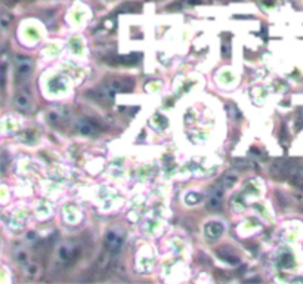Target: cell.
I'll use <instances>...</instances> for the list:
<instances>
[{"mask_svg": "<svg viewBox=\"0 0 303 284\" xmlns=\"http://www.w3.org/2000/svg\"><path fill=\"white\" fill-rule=\"evenodd\" d=\"M123 241H124V232L121 229L117 228H113L107 232V237H105V244L107 247L110 249V252L113 253H119L123 246Z\"/></svg>", "mask_w": 303, "mask_h": 284, "instance_id": "1", "label": "cell"}, {"mask_svg": "<svg viewBox=\"0 0 303 284\" xmlns=\"http://www.w3.org/2000/svg\"><path fill=\"white\" fill-rule=\"evenodd\" d=\"M222 198H224V188H215L207 200V207L210 210H216L222 206Z\"/></svg>", "mask_w": 303, "mask_h": 284, "instance_id": "2", "label": "cell"}, {"mask_svg": "<svg viewBox=\"0 0 303 284\" xmlns=\"http://www.w3.org/2000/svg\"><path fill=\"white\" fill-rule=\"evenodd\" d=\"M206 235H207V238H210V240H216V238H219L222 234H224V231H225V228H224V225L221 224V222H209L207 225H206Z\"/></svg>", "mask_w": 303, "mask_h": 284, "instance_id": "3", "label": "cell"}, {"mask_svg": "<svg viewBox=\"0 0 303 284\" xmlns=\"http://www.w3.org/2000/svg\"><path fill=\"white\" fill-rule=\"evenodd\" d=\"M16 71L22 77L30 76L31 71H33V62L28 58H19L18 62H16Z\"/></svg>", "mask_w": 303, "mask_h": 284, "instance_id": "4", "label": "cell"}, {"mask_svg": "<svg viewBox=\"0 0 303 284\" xmlns=\"http://www.w3.org/2000/svg\"><path fill=\"white\" fill-rule=\"evenodd\" d=\"M15 102H16L18 110H21V111H24V113H27V111L31 110V101H30V98H28L27 95H24V94L18 95Z\"/></svg>", "mask_w": 303, "mask_h": 284, "instance_id": "5", "label": "cell"}, {"mask_svg": "<svg viewBox=\"0 0 303 284\" xmlns=\"http://www.w3.org/2000/svg\"><path fill=\"white\" fill-rule=\"evenodd\" d=\"M73 252H74V246L68 243V244L61 246V249L58 250V256H60L62 262H67V261H70L73 258Z\"/></svg>", "mask_w": 303, "mask_h": 284, "instance_id": "6", "label": "cell"}, {"mask_svg": "<svg viewBox=\"0 0 303 284\" xmlns=\"http://www.w3.org/2000/svg\"><path fill=\"white\" fill-rule=\"evenodd\" d=\"M77 130L81 133V135H92L95 132V127L92 123H89L87 120H80L77 123Z\"/></svg>", "mask_w": 303, "mask_h": 284, "instance_id": "7", "label": "cell"}, {"mask_svg": "<svg viewBox=\"0 0 303 284\" xmlns=\"http://www.w3.org/2000/svg\"><path fill=\"white\" fill-rule=\"evenodd\" d=\"M237 181H238V178L235 176V175H232V173H228V175H225L224 176V179L221 181V187L224 188V189H228V188H232L235 184H237Z\"/></svg>", "mask_w": 303, "mask_h": 284, "instance_id": "8", "label": "cell"}, {"mask_svg": "<svg viewBox=\"0 0 303 284\" xmlns=\"http://www.w3.org/2000/svg\"><path fill=\"white\" fill-rule=\"evenodd\" d=\"M15 259L18 264H27L28 262V253L25 250H18L15 255Z\"/></svg>", "mask_w": 303, "mask_h": 284, "instance_id": "9", "label": "cell"}, {"mask_svg": "<svg viewBox=\"0 0 303 284\" xmlns=\"http://www.w3.org/2000/svg\"><path fill=\"white\" fill-rule=\"evenodd\" d=\"M39 271H40V267H39L37 264H31V265H28L27 270H25V273H27L28 277H36V276L39 274Z\"/></svg>", "mask_w": 303, "mask_h": 284, "instance_id": "10", "label": "cell"}, {"mask_svg": "<svg viewBox=\"0 0 303 284\" xmlns=\"http://www.w3.org/2000/svg\"><path fill=\"white\" fill-rule=\"evenodd\" d=\"M200 200H201V195H200V194L189 192V194L186 195V203H188V204H197Z\"/></svg>", "mask_w": 303, "mask_h": 284, "instance_id": "11", "label": "cell"}, {"mask_svg": "<svg viewBox=\"0 0 303 284\" xmlns=\"http://www.w3.org/2000/svg\"><path fill=\"white\" fill-rule=\"evenodd\" d=\"M9 22H10V18H9V16H7L4 12H3V13H1V27H3V28H6V27L9 25Z\"/></svg>", "mask_w": 303, "mask_h": 284, "instance_id": "12", "label": "cell"}, {"mask_svg": "<svg viewBox=\"0 0 303 284\" xmlns=\"http://www.w3.org/2000/svg\"><path fill=\"white\" fill-rule=\"evenodd\" d=\"M222 52H224V55L225 57H229V43H224V49H222Z\"/></svg>", "mask_w": 303, "mask_h": 284, "instance_id": "13", "label": "cell"}, {"mask_svg": "<svg viewBox=\"0 0 303 284\" xmlns=\"http://www.w3.org/2000/svg\"><path fill=\"white\" fill-rule=\"evenodd\" d=\"M298 184L303 187V173L302 175H298Z\"/></svg>", "mask_w": 303, "mask_h": 284, "instance_id": "14", "label": "cell"}]
</instances>
